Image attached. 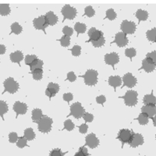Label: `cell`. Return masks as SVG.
Wrapping results in <instances>:
<instances>
[{
    "label": "cell",
    "instance_id": "cell-1",
    "mask_svg": "<svg viewBox=\"0 0 156 156\" xmlns=\"http://www.w3.org/2000/svg\"><path fill=\"white\" fill-rule=\"evenodd\" d=\"M88 36L90 37L88 41L92 43L93 45L96 48L101 47L105 44V37L103 36V33L101 30H98L94 27H92L89 30Z\"/></svg>",
    "mask_w": 156,
    "mask_h": 156
},
{
    "label": "cell",
    "instance_id": "cell-2",
    "mask_svg": "<svg viewBox=\"0 0 156 156\" xmlns=\"http://www.w3.org/2000/svg\"><path fill=\"white\" fill-rule=\"evenodd\" d=\"M4 89L2 94L5 92H9L10 94H14L19 89V83L16 81L12 77L7 78L6 80L4 81Z\"/></svg>",
    "mask_w": 156,
    "mask_h": 156
},
{
    "label": "cell",
    "instance_id": "cell-3",
    "mask_svg": "<svg viewBox=\"0 0 156 156\" xmlns=\"http://www.w3.org/2000/svg\"><path fill=\"white\" fill-rule=\"evenodd\" d=\"M37 125H38L39 131L42 132V133H48L51 129L52 119L50 117L44 115L37 122Z\"/></svg>",
    "mask_w": 156,
    "mask_h": 156
},
{
    "label": "cell",
    "instance_id": "cell-4",
    "mask_svg": "<svg viewBox=\"0 0 156 156\" xmlns=\"http://www.w3.org/2000/svg\"><path fill=\"white\" fill-rule=\"evenodd\" d=\"M98 72L94 69H88L83 75V77L84 79V82L87 85L93 86L96 84L98 82Z\"/></svg>",
    "mask_w": 156,
    "mask_h": 156
},
{
    "label": "cell",
    "instance_id": "cell-5",
    "mask_svg": "<svg viewBox=\"0 0 156 156\" xmlns=\"http://www.w3.org/2000/svg\"><path fill=\"white\" fill-rule=\"evenodd\" d=\"M137 92L135 90H128L122 98L124 99L125 104L128 106H134L137 104Z\"/></svg>",
    "mask_w": 156,
    "mask_h": 156
},
{
    "label": "cell",
    "instance_id": "cell-6",
    "mask_svg": "<svg viewBox=\"0 0 156 156\" xmlns=\"http://www.w3.org/2000/svg\"><path fill=\"white\" fill-rule=\"evenodd\" d=\"M85 113V110L83 108L80 102H76L71 105L70 107V114L76 119H80Z\"/></svg>",
    "mask_w": 156,
    "mask_h": 156
},
{
    "label": "cell",
    "instance_id": "cell-7",
    "mask_svg": "<svg viewBox=\"0 0 156 156\" xmlns=\"http://www.w3.org/2000/svg\"><path fill=\"white\" fill-rule=\"evenodd\" d=\"M120 28L122 30V32L126 34H134V32L136 31V23L133 21L123 20L121 23Z\"/></svg>",
    "mask_w": 156,
    "mask_h": 156
},
{
    "label": "cell",
    "instance_id": "cell-8",
    "mask_svg": "<svg viewBox=\"0 0 156 156\" xmlns=\"http://www.w3.org/2000/svg\"><path fill=\"white\" fill-rule=\"evenodd\" d=\"M134 133L127 129H122L119 132L118 139L122 142V144H129Z\"/></svg>",
    "mask_w": 156,
    "mask_h": 156
},
{
    "label": "cell",
    "instance_id": "cell-9",
    "mask_svg": "<svg viewBox=\"0 0 156 156\" xmlns=\"http://www.w3.org/2000/svg\"><path fill=\"white\" fill-rule=\"evenodd\" d=\"M61 12L63 15L64 19L73 20L76 16V9L75 8L70 6L69 5H64L63 7H62Z\"/></svg>",
    "mask_w": 156,
    "mask_h": 156
},
{
    "label": "cell",
    "instance_id": "cell-10",
    "mask_svg": "<svg viewBox=\"0 0 156 156\" xmlns=\"http://www.w3.org/2000/svg\"><path fill=\"white\" fill-rule=\"evenodd\" d=\"M34 27L37 30H42L43 31L45 30V28L48 26V23L47 22V20L45 18V16H41L39 17L35 18L33 21ZM45 33V31H44Z\"/></svg>",
    "mask_w": 156,
    "mask_h": 156
},
{
    "label": "cell",
    "instance_id": "cell-11",
    "mask_svg": "<svg viewBox=\"0 0 156 156\" xmlns=\"http://www.w3.org/2000/svg\"><path fill=\"white\" fill-rule=\"evenodd\" d=\"M122 81H123V86H126L128 87H133L137 83L136 78L132 75V73H128L125 74L122 78Z\"/></svg>",
    "mask_w": 156,
    "mask_h": 156
},
{
    "label": "cell",
    "instance_id": "cell-12",
    "mask_svg": "<svg viewBox=\"0 0 156 156\" xmlns=\"http://www.w3.org/2000/svg\"><path fill=\"white\" fill-rule=\"evenodd\" d=\"M115 44L119 47H124L128 44V39L126 37V34H124L123 32H119L117 33L115 36Z\"/></svg>",
    "mask_w": 156,
    "mask_h": 156
},
{
    "label": "cell",
    "instance_id": "cell-13",
    "mask_svg": "<svg viewBox=\"0 0 156 156\" xmlns=\"http://www.w3.org/2000/svg\"><path fill=\"white\" fill-rule=\"evenodd\" d=\"M141 69H144L147 73H151L156 69V64L154 63L150 58L146 57L144 60L142 61Z\"/></svg>",
    "mask_w": 156,
    "mask_h": 156
},
{
    "label": "cell",
    "instance_id": "cell-14",
    "mask_svg": "<svg viewBox=\"0 0 156 156\" xmlns=\"http://www.w3.org/2000/svg\"><path fill=\"white\" fill-rule=\"evenodd\" d=\"M13 110L16 112V118H17V116L19 115H24L27 112V105L23 102L16 101L14 103V105H13Z\"/></svg>",
    "mask_w": 156,
    "mask_h": 156
},
{
    "label": "cell",
    "instance_id": "cell-15",
    "mask_svg": "<svg viewBox=\"0 0 156 156\" xmlns=\"http://www.w3.org/2000/svg\"><path fill=\"white\" fill-rule=\"evenodd\" d=\"M144 144V137L140 133H133L129 144L132 147H136Z\"/></svg>",
    "mask_w": 156,
    "mask_h": 156
},
{
    "label": "cell",
    "instance_id": "cell-16",
    "mask_svg": "<svg viewBox=\"0 0 156 156\" xmlns=\"http://www.w3.org/2000/svg\"><path fill=\"white\" fill-rule=\"evenodd\" d=\"M86 144L90 148H95L99 144V140L94 133H90L86 136Z\"/></svg>",
    "mask_w": 156,
    "mask_h": 156
},
{
    "label": "cell",
    "instance_id": "cell-17",
    "mask_svg": "<svg viewBox=\"0 0 156 156\" xmlns=\"http://www.w3.org/2000/svg\"><path fill=\"white\" fill-rule=\"evenodd\" d=\"M105 61L107 64L111 65L114 69L115 64L118 63L119 61V55H118L117 53H115V52H112V53L106 54V55H105Z\"/></svg>",
    "mask_w": 156,
    "mask_h": 156
},
{
    "label": "cell",
    "instance_id": "cell-18",
    "mask_svg": "<svg viewBox=\"0 0 156 156\" xmlns=\"http://www.w3.org/2000/svg\"><path fill=\"white\" fill-rule=\"evenodd\" d=\"M58 90H59V86L57 83H49L45 90V94L49 98L54 97L58 93Z\"/></svg>",
    "mask_w": 156,
    "mask_h": 156
},
{
    "label": "cell",
    "instance_id": "cell-19",
    "mask_svg": "<svg viewBox=\"0 0 156 156\" xmlns=\"http://www.w3.org/2000/svg\"><path fill=\"white\" fill-rule=\"evenodd\" d=\"M142 113H144L148 116V118H153L156 115L155 105H144L141 108Z\"/></svg>",
    "mask_w": 156,
    "mask_h": 156
},
{
    "label": "cell",
    "instance_id": "cell-20",
    "mask_svg": "<svg viewBox=\"0 0 156 156\" xmlns=\"http://www.w3.org/2000/svg\"><path fill=\"white\" fill-rule=\"evenodd\" d=\"M9 57H10V60L12 62L18 63L20 65V62H21V60L23 58V55L20 51H16L14 52H12L9 55Z\"/></svg>",
    "mask_w": 156,
    "mask_h": 156
},
{
    "label": "cell",
    "instance_id": "cell-21",
    "mask_svg": "<svg viewBox=\"0 0 156 156\" xmlns=\"http://www.w3.org/2000/svg\"><path fill=\"white\" fill-rule=\"evenodd\" d=\"M45 18L47 20V22L48 23V26H53L55 23L58 22V16L54 13L53 12H47L46 15H45Z\"/></svg>",
    "mask_w": 156,
    "mask_h": 156
},
{
    "label": "cell",
    "instance_id": "cell-22",
    "mask_svg": "<svg viewBox=\"0 0 156 156\" xmlns=\"http://www.w3.org/2000/svg\"><path fill=\"white\" fill-rule=\"evenodd\" d=\"M108 83L110 86L113 87H117L121 85L122 83V79L119 76H111L108 78Z\"/></svg>",
    "mask_w": 156,
    "mask_h": 156
},
{
    "label": "cell",
    "instance_id": "cell-23",
    "mask_svg": "<svg viewBox=\"0 0 156 156\" xmlns=\"http://www.w3.org/2000/svg\"><path fill=\"white\" fill-rule=\"evenodd\" d=\"M145 105H156V97L153 94H146L143 99Z\"/></svg>",
    "mask_w": 156,
    "mask_h": 156
},
{
    "label": "cell",
    "instance_id": "cell-24",
    "mask_svg": "<svg viewBox=\"0 0 156 156\" xmlns=\"http://www.w3.org/2000/svg\"><path fill=\"white\" fill-rule=\"evenodd\" d=\"M42 117V111L41 109L35 108L32 111V120H33V122H38Z\"/></svg>",
    "mask_w": 156,
    "mask_h": 156
},
{
    "label": "cell",
    "instance_id": "cell-25",
    "mask_svg": "<svg viewBox=\"0 0 156 156\" xmlns=\"http://www.w3.org/2000/svg\"><path fill=\"white\" fill-rule=\"evenodd\" d=\"M136 16L139 21H144L148 17V12L143 9H138L136 12Z\"/></svg>",
    "mask_w": 156,
    "mask_h": 156
},
{
    "label": "cell",
    "instance_id": "cell-26",
    "mask_svg": "<svg viewBox=\"0 0 156 156\" xmlns=\"http://www.w3.org/2000/svg\"><path fill=\"white\" fill-rule=\"evenodd\" d=\"M43 64H44V62H43L42 60H41V59H36V60H34V62H32L31 64L30 65V70L34 71L35 70V69H41L43 66Z\"/></svg>",
    "mask_w": 156,
    "mask_h": 156
},
{
    "label": "cell",
    "instance_id": "cell-27",
    "mask_svg": "<svg viewBox=\"0 0 156 156\" xmlns=\"http://www.w3.org/2000/svg\"><path fill=\"white\" fill-rule=\"evenodd\" d=\"M24 137L27 140H34L35 137V133H34V129L32 128H27L24 130Z\"/></svg>",
    "mask_w": 156,
    "mask_h": 156
},
{
    "label": "cell",
    "instance_id": "cell-28",
    "mask_svg": "<svg viewBox=\"0 0 156 156\" xmlns=\"http://www.w3.org/2000/svg\"><path fill=\"white\" fill-rule=\"evenodd\" d=\"M146 36H147V38L148 39V41L156 42V27L152 28L151 30H147V33H146Z\"/></svg>",
    "mask_w": 156,
    "mask_h": 156
},
{
    "label": "cell",
    "instance_id": "cell-29",
    "mask_svg": "<svg viewBox=\"0 0 156 156\" xmlns=\"http://www.w3.org/2000/svg\"><path fill=\"white\" fill-rule=\"evenodd\" d=\"M10 13V7L8 4H0V14L7 16Z\"/></svg>",
    "mask_w": 156,
    "mask_h": 156
},
{
    "label": "cell",
    "instance_id": "cell-30",
    "mask_svg": "<svg viewBox=\"0 0 156 156\" xmlns=\"http://www.w3.org/2000/svg\"><path fill=\"white\" fill-rule=\"evenodd\" d=\"M86 28H87V26H86L84 23H76L74 26V29L76 32H77V34H83L86 31Z\"/></svg>",
    "mask_w": 156,
    "mask_h": 156
},
{
    "label": "cell",
    "instance_id": "cell-31",
    "mask_svg": "<svg viewBox=\"0 0 156 156\" xmlns=\"http://www.w3.org/2000/svg\"><path fill=\"white\" fill-rule=\"evenodd\" d=\"M22 30H23V28H22L21 26H20L17 22H15V23H13L11 25V30H12L11 33H13V34H20L22 32Z\"/></svg>",
    "mask_w": 156,
    "mask_h": 156
},
{
    "label": "cell",
    "instance_id": "cell-32",
    "mask_svg": "<svg viewBox=\"0 0 156 156\" xmlns=\"http://www.w3.org/2000/svg\"><path fill=\"white\" fill-rule=\"evenodd\" d=\"M8 112V105L7 103L4 101H0V116L4 120L3 115Z\"/></svg>",
    "mask_w": 156,
    "mask_h": 156
},
{
    "label": "cell",
    "instance_id": "cell-33",
    "mask_svg": "<svg viewBox=\"0 0 156 156\" xmlns=\"http://www.w3.org/2000/svg\"><path fill=\"white\" fill-rule=\"evenodd\" d=\"M137 120L140 125H146L148 123V116L144 113H140L139 116L137 117Z\"/></svg>",
    "mask_w": 156,
    "mask_h": 156
},
{
    "label": "cell",
    "instance_id": "cell-34",
    "mask_svg": "<svg viewBox=\"0 0 156 156\" xmlns=\"http://www.w3.org/2000/svg\"><path fill=\"white\" fill-rule=\"evenodd\" d=\"M32 75H33V78L36 80H41L43 75V70L42 69H35V70L32 71Z\"/></svg>",
    "mask_w": 156,
    "mask_h": 156
},
{
    "label": "cell",
    "instance_id": "cell-35",
    "mask_svg": "<svg viewBox=\"0 0 156 156\" xmlns=\"http://www.w3.org/2000/svg\"><path fill=\"white\" fill-rule=\"evenodd\" d=\"M16 146L20 148H23V147L27 146V140L25 138L24 136L23 137H19L17 142H16Z\"/></svg>",
    "mask_w": 156,
    "mask_h": 156
},
{
    "label": "cell",
    "instance_id": "cell-36",
    "mask_svg": "<svg viewBox=\"0 0 156 156\" xmlns=\"http://www.w3.org/2000/svg\"><path fill=\"white\" fill-rule=\"evenodd\" d=\"M106 18L110 20H113L116 18V12L113 9H109L106 11Z\"/></svg>",
    "mask_w": 156,
    "mask_h": 156
},
{
    "label": "cell",
    "instance_id": "cell-37",
    "mask_svg": "<svg viewBox=\"0 0 156 156\" xmlns=\"http://www.w3.org/2000/svg\"><path fill=\"white\" fill-rule=\"evenodd\" d=\"M75 125L70 119H67L64 122V129H66L69 131H71L72 129H74Z\"/></svg>",
    "mask_w": 156,
    "mask_h": 156
},
{
    "label": "cell",
    "instance_id": "cell-38",
    "mask_svg": "<svg viewBox=\"0 0 156 156\" xmlns=\"http://www.w3.org/2000/svg\"><path fill=\"white\" fill-rule=\"evenodd\" d=\"M60 43L62 46L68 47L69 45V43H70V37H68V36L64 35L60 39Z\"/></svg>",
    "mask_w": 156,
    "mask_h": 156
},
{
    "label": "cell",
    "instance_id": "cell-39",
    "mask_svg": "<svg viewBox=\"0 0 156 156\" xmlns=\"http://www.w3.org/2000/svg\"><path fill=\"white\" fill-rule=\"evenodd\" d=\"M136 54V49L133 48H127V49L125 50V55H126V56L129 57V58H132L133 56H135Z\"/></svg>",
    "mask_w": 156,
    "mask_h": 156
},
{
    "label": "cell",
    "instance_id": "cell-40",
    "mask_svg": "<svg viewBox=\"0 0 156 156\" xmlns=\"http://www.w3.org/2000/svg\"><path fill=\"white\" fill-rule=\"evenodd\" d=\"M37 59V57L35 55H27L25 58V63L30 66L34 60Z\"/></svg>",
    "mask_w": 156,
    "mask_h": 156
},
{
    "label": "cell",
    "instance_id": "cell-41",
    "mask_svg": "<svg viewBox=\"0 0 156 156\" xmlns=\"http://www.w3.org/2000/svg\"><path fill=\"white\" fill-rule=\"evenodd\" d=\"M74 156H89L88 151H87V149L85 147H80L78 152H76Z\"/></svg>",
    "mask_w": 156,
    "mask_h": 156
},
{
    "label": "cell",
    "instance_id": "cell-42",
    "mask_svg": "<svg viewBox=\"0 0 156 156\" xmlns=\"http://www.w3.org/2000/svg\"><path fill=\"white\" fill-rule=\"evenodd\" d=\"M71 52L74 56H79L81 52V47L80 45H74L71 49Z\"/></svg>",
    "mask_w": 156,
    "mask_h": 156
},
{
    "label": "cell",
    "instance_id": "cell-43",
    "mask_svg": "<svg viewBox=\"0 0 156 156\" xmlns=\"http://www.w3.org/2000/svg\"><path fill=\"white\" fill-rule=\"evenodd\" d=\"M66 152H62L60 149H54L50 151V156H64Z\"/></svg>",
    "mask_w": 156,
    "mask_h": 156
},
{
    "label": "cell",
    "instance_id": "cell-44",
    "mask_svg": "<svg viewBox=\"0 0 156 156\" xmlns=\"http://www.w3.org/2000/svg\"><path fill=\"white\" fill-rule=\"evenodd\" d=\"M18 139H19V136H18L17 133L15 132H12L9 134V141L10 143H16L17 142Z\"/></svg>",
    "mask_w": 156,
    "mask_h": 156
},
{
    "label": "cell",
    "instance_id": "cell-45",
    "mask_svg": "<svg viewBox=\"0 0 156 156\" xmlns=\"http://www.w3.org/2000/svg\"><path fill=\"white\" fill-rule=\"evenodd\" d=\"M85 15L88 17H92L94 14H95V11L92 8V6H87L85 8Z\"/></svg>",
    "mask_w": 156,
    "mask_h": 156
},
{
    "label": "cell",
    "instance_id": "cell-46",
    "mask_svg": "<svg viewBox=\"0 0 156 156\" xmlns=\"http://www.w3.org/2000/svg\"><path fill=\"white\" fill-rule=\"evenodd\" d=\"M62 32H63L64 35L68 36V37H70L73 33V30L71 27H68V26H65L62 29Z\"/></svg>",
    "mask_w": 156,
    "mask_h": 156
},
{
    "label": "cell",
    "instance_id": "cell-47",
    "mask_svg": "<svg viewBox=\"0 0 156 156\" xmlns=\"http://www.w3.org/2000/svg\"><path fill=\"white\" fill-rule=\"evenodd\" d=\"M83 119L87 122H90L93 121V119H94V115L92 114L88 113V112H85L84 115H83Z\"/></svg>",
    "mask_w": 156,
    "mask_h": 156
},
{
    "label": "cell",
    "instance_id": "cell-48",
    "mask_svg": "<svg viewBox=\"0 0 156 156\" xmlns=\"http://www.w3.org/2000/svg\"><path fill=\"white\" fill-rule=\"evenodd\" d=\"M147 58H149L154 63L156 64V51H153L147 54Z\"/></svg>",
    "mask_w": 156,
    "mask_h": 156
},
{
    "label": "cell",
    "instance_id": "cell-49",
    "mask_svg": "<svg viewBox=\"0 0 156 156\" xmlns=\"http://www.w3.org/2000/svg\"><path fill=\"white\" fill-rule=\"evenodd\" d=\"M76 79V76L73 72H69L67 73V80H69L70 82L75 81Z\"/></svg>",
    "mask_w": 156,
    "mask_h": 156
},
{
    "label": "cell",
    "instance_id": "cell-50",
    "mask_svg": "<svg viewBox=\"0 0 156 156\" xmlns=\"http://www.w3.org/2000/svg\"><path fill=\"white\" fill-rule=\"evenodd\" d=\"M73 96L71 93H65L63 94V100L64 101H66L67 102H69L71 100H73Z\"/></svg>",
    "mask_w": 156,
    "mask_h": 156
},
{
    "label": "cell",
    "instance_id": "cell-51",
    "mask_svg": "<svg viewBox=\"0 0 156 156\" xmlns=\"http://www.w3.org/2000/svg\"><path fill=\"white\" fill-rule=\"evenodd\" d=\"M105 101H106V98H105V97L104 95H100L96 98V101L98 104H102L103 105L105 102Z\"/></svg>",
    "mask_w": 156,
    "mask_h": 156
},
{
    "label": "cell",
    "instance_id": "cell-52",
    "mask_svg": "<svg viewBox=\"0 0 156 156\" xmlns=\"http://www.w3.org/2000/svg\"><path fill=\"white\" fill-rule=\"evenodd\" d=\"M87 129H88V126H87V124H85V123L82 124L81 126H80V127H79V130H80V132L81 133H87Z\"/></svg>",
    "mask_w": 156,
    "mask_h": 156
},
{
    "label": "cell",
    "instance_id": "cell-53",
    "mask_svg": "<svg viewBox=\"0 0 156 156\" xmlns=\"http://www.w3.org/2000/svg\"><path fill=\"white\" fill-rule=\"evenodd\" d=\"M5 50H6V48H5V45H3V44H0V55H3V54H5Z\"/></svg>",
    "mask_w": 156,
    "mask_h": 156
},
{
    "label": "cell",
    "instance_id": "cell-54",
    "mask_svg": "<svg viewBox=\"0 0 156 156\" xmlns=\"http://www.w3.org/2000/svg\"><path fill=\"white\" fill-rule=\"evenodd\" d=\"M152 120H153V123H154V126H156V115L153 117Z\"/></svg>",
    "mask_w": 156,
    "mask_h": 156
},
{
    "label": "cell",
    "instance_id": "cell-55",
    "mask_svg": "<svg viewBox=\"0 0 156 156\" xmlns=\"http://www.w3.org/2000/svg\"><path fill=\"white\" fill-rule=\"evenodd\" d=\"M155 138H156V135H155Z\"/></svg>",
    "mask_w": 156,
    "mask_h": 156
}]
</instances>
